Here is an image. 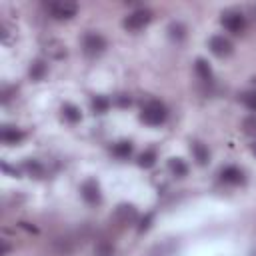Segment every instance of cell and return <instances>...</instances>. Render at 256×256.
<instances>
[{"label": "cell", "mask_w": 256, "mask_h": 256, "mask_svg": "<svg viewBox=\"0 0 256 256\" xmlns=\"http://www.w3.org/2000/svg\"><path fill=\"white\" fill-rule=\"evenodd\" d=\"M166 116H168L166 106L162 102H158V100H150L142 108V120L146 124H150V126H160L166 120Z\"/></svg>", "instance_id": "cell-1"}, {"label": "cell", "mask_w": 256, "mask_h": 256, "mask_svg": "<svg viewBox=\"0 0 256 256\" xmlns=\"http://www.w3.org/2000/svg\"><path fill=\"white\" fill-rule=\"evenodd\" d=\"M150 12L148 10H144V8H140V10H134L132 14H128L126 16V20H124V28L126 30H132V32H136V30H142L148 22H150Z\"/></svg>", "instance_id": "cell-2"}, {"label": "cell", "mask_w": 256, "mask_h": 256, "mask_svg": "<svg viewBox=\"0 0 256 256\" xmlns=\"http://www.w3.org/2000/svg\"><path fill=\"white\" fill-rule=\"evenodd\" d=\"M222 26L232 32V34H240L244 28H246V20L240 12H234V10H228L222 14Z\"/></svg>", "instance_id": "cell-3"}, {"label": "cell", "mask_w": 256, "mask_h": 256, "mask_svg": "<svg viewBox=\"0 0 256 256\" xmlns=\"http://www.w3.org/2000/svg\"><path fill=\"white\" fill-rule=\"evenodd\" d=\"M82 48H84V52L88 56H96L106 48V40L96 32H88L84 36V40H82Z\"/></svg>", "instance_id": "cell-4"}, {"label": "cell", "mask_w": 256, "mask_h": 256, "mask_svg": "<svg viewBox=\"0 0 256 256\" xmlns=\"http://www.w3.org/2000/svg\"><path fill=\"white\" fill-rule=\"evenodd\" d=\"M48 10L52 12L54 18H58V20H66V18H72V16L76 14V4H74V2H68V0L50 2V4H48Z\"/></svg>", "instance_id": "cell-5"}, {"label": "cell", "mask_w": 256, "mask_h": 256, "mask_svg": "<svg viewBox=\"0 0 256 256\" xmlns=\"http://www.w3.org/2000/svg\"><path fill=\"white\" fill-rule=\"evenodd\" d=\"M208 46H210L212 54H216V56H228V54L232 52V44H230V40L224 38V36H220V34L212 36V38L208 40Z\"/></svg>", "instance_id": "cell-6"}, {"label": "cell", "mask_w": 256, "mask_h": 256, "mask_svg": "<svg viewBox=\"0 0 256 256\" xmlns=\"http://www.w3.org/2000/svg\"><path fill=\"white\" fill-rule=\"evenodd\" d=\"M80 194L82 198L88 202V204H98L100 202V188H98V182L96 180H86L82 186H80Z\"/></svg>", "instance_id": "cell-7"}, {"label": "cell", "mask_w": 256, "mask_h": 256, "mask_svg": "<svg viewBox=\"0 0 256 256\" xmlns=\"http://www.w3.org/2000/svg\"><path fill=\"white\" fill-rule=\"evenodd\" d=\"M220 178H222L224 182H228V184H240V182L244 180L242 170H240V168H236V166H226V168H222Z\"/></svg>", "instance_id": "cell-8"}, {"label": "cell", "mask_w": 256, "mask_h": 256, "mask_svg": "<svg viewBox=\"0 0 256 256\" xmlns=\"http://www.w3.org/2000/svg\"><path fill=\"white\" fill-rule=\"evenodd\" d=\"M0 138H2V142L4 144H18L22 138H24V134L20 132V130H16V128H12V126H4L2 128V132H0Z\"/></svg>", "instance_id": "cell-9"}, {"label": "cell", "mask_w": 256, "mask_h": 256, "mask_svg": "<svg viewBox=\"0 0 256 256\" xmlns=\"http://www.w3.org/2000/svg\"><path fill=\"white\" fill-rule=\"evenodd\" d=\"M122 224H128V222H134L136 220V210H134V206H130V204H122V206H118L116 208V214H114Z\"/></svg>", "instance_id": "cell-10"}, {"label": "cell", "mask_w": 256, "mask_h": 256, "mask_svg": "<svg viewBox=\"0 0 256 256\" xmlns=\"http://www.w3.org/2000/svg\"><path fill=\"white\" fill-rule=\"evenodd\" d=\"M190 150H192V154H194V160H196L200 166L208 164V158H210V154H208V148H206L204 144H200V142H194V144L190 146Z\"/></svg>", "instance_id": "cell-11"}, {"label": "cell", "mask_w": 256, "mask_h": 256, "mask_svg": "<svg viewBox=\"0 0 256 256\" xmlns=\"http://www.w3.org/2000/svg\"><path fill=\"white\" fill-rule=\"evenodd\" d=\"M168 168H170V172L174 176H186L188 174V166H186V162L182 158H170L168 160Z\"/></svg>", "instance_id": "cell-12"}, {"label": "cell", "mask_w": 256, "mask_h": 256, "mask_svg": "<svg viewBox=\"0 0 256 256\" xmlns=\"http://www.w3.org/2000/svg\"><path fill=\"white\" fill-rule=\"evenodd\" d=\"M62 116H64V120H68V122H72V124L82 118L80 110H78L74 104H70V102H66V104L62 106Z\"/></svg>", "instance_id": "cell-13"}, {"label": "cell", "mask_w": 256, "mask_h": 256, "mask_svg": "<svg viewBox=\"0 0 256 256\" xmlns=\"http://www.w3.org/2000/svg\"><path fill=\"white\" fill-rule=\"evenodd\" d=\"M52 58H62L64 54H66V50H64V44H60L58 40H48V44H46V48H44Z\"/></svg>", "instance_id": "cell-14"}, {"label": "cell", "mask_w": 256, "mask_h": 256, "mask_svg": "<svg viewBox=\"0 0 256 256\" xmlns=\"http://www.w3.org/2000/svg\"><path fill=\"white\" fill-rule=\"evenodd\" d=\"M194 68H196V74H198L202 80H210V78H212V70H210V66H208V62H206L204 58H198L196 64H194Z\"/></svg>", "instance_id": "cell-15"}, {"label": "cell", "mask_w": 256, "mask_h": 256, "mask_svg": "<svg viewBox=\"0 0 256 256\" xmlns=\"http://www.w3.org/2000/svg\"><path fill=\"white\" fill-rule=\"evenodd\" d=\"M112 152H114V156H118V158H128V156L132 154V144H130L128 140H122V142L114 144Z\"/></svg>", "instance_id": "cell-16"}, {"label": "cell", "mask_w": 256, "mask_h": 256, "mask_svg": "<svg viewBox=\"0 0 256 256\" xmlns=\"http://www.w3.org/2000/svg\"><path fill=\"white\" fill-rule=\"evenodd\" d=\"M108 108H110V100H108V98H104V96H96V98L92 100V110H94V112L104 114Z\"/></svg>", "instance_id": "cell-17"}, {"label": "cell", "mask_w": 256, "mask_h": 256, "mask_svg": "<svg viewBox=\"0 0 256 256\" xmlns=\"http://www.w3.org/2000/svg\"><path fill=\"white\" fill-rule=\"evenodd\" d=\"M154 162H156V152H154V150H146V152H142L140 158H138V164H140L142 168H150V166H154Z\"/></svg>", "instance_id": "cell-18"}, {"label": "cell", "mask_w": 256, "mask_h": 256, "mask_svg": "<svg viewBox=\"0 0 256 256\" xmlns=\"http://www.w3.org/2000/svg\"><path fill=\"white\" fill-rule=\"evenodd\" d=\"M44 72H46V64H44V62H40V60H38V62H34V64H32V68H30V76H32L34 80H40V78L44 76Z\"/></svg>", "instance_id": "cell-19"}, {"label": "cell", "mask_w": 256, "mask_h": 256, "mask_svg": "<svg viewBox=\"0 0 256 256\" xmlns=\"http://www.w3.org/2000/svg\"><path fill=\"white\" fill-rule=\"evenodd\" d=\"M242 104H244L248 110L256 112V92H244V94H242Z\"/></svg>", "instance_id": "cell-20"}, {"label": "cell", "mask_w": 256, "mask_h": 256, "mask_svg": "<svg viewBox=\"0 0 256 256\" xmlns=\"http://www.w3.org/2000/svg\"><path fill=\"white\" fill-rule=\"evenodd\" d=\"M168 32H170V38H176V40H180V38L184 36V26H182V24H170Z\"/></svg>", "instance_id": "cell-21"}, {"label": "cell", "mask_w": 256, "mask_h": 256, "mask_svg": "<svg viewBox=\"0 0 256 256\" xmlns=\"http://www.w3.org/2000/svg\"><path fill=\"white\" fill-rule=\"evenodd\" d=\"M24 166H26V170H28L30 174H34L36 178H40V176H42V166H40L38 162H34V160L30 162V160H28V162H26Z\"/></svg>", "instance_id": "cell-22"}, {"label": "cell", "mask_w": 256, "mask_h": 256, "mask_svg": "<svg viewBox=\"0 0 256 256\" xmlns=\"http://www.w3.org/2000/svg\"><path fill=\"white\" fill-rule=\"evenodd\" d=\"M244 128H246V132L254 134L256 132V118H246L244 120Z\"/></svg>", "instance_id": "cell-23"}, {"label": "cell", "mask_w": 256, "mask_h": 256, "mask_svg": "<svg viewBox=\"0 0 256 256\" xmlns=\"http://www.w3.org/2000/svg\"><path fill=\"white\" fill-rule=\"evenodd\" d=\"M150 220H152V216L148 214V216H144L142 220H140V230H148V226H150Z\"/></svg>", "instance_id": "cell-24"}, {"label": "cell", "mask_w": 256, "mask_h": 256, "mask_svg": "<svg viewBox=\"0 0 256 256\" xmlns=\"http://www.w3.org/2000/svg\"><path fill=\"white\" fill-rule=\"evenodd\" d=\"M252 152H254V154H256V142H254V144H252Z\"/></svg>", "instance_id": "cell-25"}]
</instances>
